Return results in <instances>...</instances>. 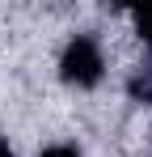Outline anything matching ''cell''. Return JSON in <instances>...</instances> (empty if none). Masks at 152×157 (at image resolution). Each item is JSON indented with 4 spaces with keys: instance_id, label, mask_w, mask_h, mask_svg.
Instances as JSON below:
<instances>
[{
    "instance_id": "1",
    "label": "cell",
    "mask_w": 152,
    "mask_h": 157,
    "mask_svg": "<svg viewBox=\"0 0 152 157\" xmlns=\"http://www.w3.org/2000/svg\"><path fill=\"white\" fill-rule=\"evenodd\" d=\"M59 77H63V85H76V89H93L106 77V55H101V43L93 34H76L72 43L63 47Z\"/></svg>"
},
{
    "instance_id": "2",
    "label": "cell",
    "mask_w": 152,
    "mask_h": 157,
    "mask_svg": "<svg viewBox=\"0 0 152 157\" xmlns=\"http://www.w3.org/2000/svg\"><path fill=\"white\" fill-rule=\"evenodd\" d=\"M131 21H135L139 38L148 43V51H152V4H139V9H131Z\"/></svg>"
},
{
    "instance_id": "3",
    "label": "cell",
    "mask_w": 152,
    "mask_h": 157,
    "mask_svg": "<svg viewBox=\"0 0 152 157\" xmlns=\"http://www.w3.org/2000/svg\"><path fill=\"white\" fill-rule=\"evenodd\" d=\"M131 94H135V98H144V102H152V68L131 77Z\"/></svg>"
},
{
    "instance_id": "4",
    "label": "cell",
    "mask_w": 152,
    "mask_h": 157,
    "mask_svg": "<svg viewBox=\"0 0 152 157\" xmlns=\"http://www.w3.org/2000/svg\"><path fill=\"white\" fill-rule=\"evenodd\" d=\"M38 157H80V149H76V144H51V149H42Z\"/></svg>"
},
{
    "instance_id": "5",
    "label": "cell",
    "mask_w": 152,
    "mask_h": 157,
    "mask_svg": "<svg viewBox=\"0 0 152 157\" xmlns=\"http://www.w3.org/2000/svg\"><path fill=\"white\" fill-rule=\"evenodd\" d=\"M0 157H13V149H9V140H0Z\"/></svg>"
}]
</instances>
